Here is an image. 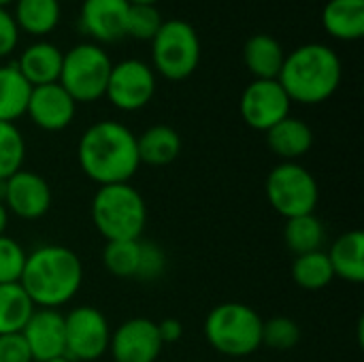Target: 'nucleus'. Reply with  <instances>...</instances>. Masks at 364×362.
<instances>
[{
	"instance_id": "nucleus-2",
	"label": "nucleus",
	"mask_w": 364,
	"mask_h": 362,
	"mask_svg": "<svg viewBox=\"0 0 364 362\" xmlns=\"http://www.w3.org/2000/svg\"><path fill=\"white\" fill-rule=\"evenodd\" d=\"M19 284L36 309H58L70 303L83 284L81 258L66 245H41L26 256Z\"/></svg>"
},
{
	"instance_id": "nucleus-38",
	"label": "nucleus",
	"mask_w": 364,
	"mask_h": 362,
	"mask_svg": "<svg viewBox=\"0 0 364 362\" xmlns=\"http://www.w3.org/2000/svg\"><path fill=\"white\" fill-rule=\"evenodd\" d=\"M128 4H156L158 0H126Z\"/></svg>"
},
{
	"instance_id": "nucleus-14",
	"label": "nucleus",
	"mask_w": 364,
	"mask_h": 362,
	"mask_svg": "<svg viewBox=\"0 0 364 362\" xmlns=\"http://www.w3.org/2000/svg\"><path fill=\"white\" fill-rule=\"evenodd\" d=\"M75 113H77V102L60 83L32 87L26 115L32 119L36 128L45 132H60L73 124Z\"/></svg>"
},
{
	"instance_id": "nucleus-26",
	"label": "nucleus",
	"mask_w": 364,
	"mask_h": 362,
	"mask_svg": "<svg viewBox=\"0 0 364 362\" xmlns=\"http://www.w3.org/2000/svg\"><path fill=\"white\" fill-rule=\"evenodd\" d=\"M284 241L294 256L320 252L326 241V228L316 213L299 215V218L286 220Z\"/></svg>"
},
{
	"instance_id": "nucleus-21",
	"label": "nucleus",
	"mask_w": 364,
	"mask_h": 362,
	"mask_svg": "<svg viewBox=\"0 0 364 362\" xmlns=\"http://www.w3.org/2000/svg\"><path fill=\"white\" fill-rule=\"evenodd\" d=\"M322 26L337 41L364 36V0H328L322 9Z\"/></svg>"
},
{
	"instance_id": "nucleus-28",
	"label": "nucleus",
	"mask_w": 364,
	"mask_h": 362,
	"mask_svg": "<svg viewBox=\"0 0 364 362\" xmlns=\"http://www.w3.org/2000/svg\"><path fill=\"white\" fill-rule=\"evenodd\" d=\"M141 262V239L136 241H107L102 250L105 269L119 280H136Z\"/></svg>"
},
{
	"instance_id": "nucleus-12",
	"label": "nucleus",
	"mask_w": 364,
	"mask_h": 362,
	"mask_svg": "<svg viewBox=\"0 0 364 362\" xmlns=\"http://www.w3.org/2000/svg\"><path fill=\"white\" fill-rule=\"evenodd\" d=\"M51 188L49 183L34 171H17L4 181V196L2 205L9 213L19 220H41L51 209Z\"/></svg>"
},
{
	"instance_id": "nucleus-8",
	"label": "nucleus",
	"mask_w": 364,
	"mask_h": 362,
	"mask_svg": "<svg viewBox=\"0 0 364 362\" xmlns=\"http://www.w3.org/2000/svg\"><path fill=\"white\" fill-rule=\"evenodd\" d=\"M264 190L269 205L284 220L316 213L320 201V188L314 173L299 162H279L273 166L267 175Z\"/></svg>"
},
{
	"instance_id": "nucleus-24",
	"label": "nucleus",
	"mask_w": 364,
	"mask_h": 362,
	"mask_svg": "<svg viewBox=\"0 0 364 362\" xmlns=\"http://www.w3.org/2000/svg\"><path fill=\"white\" fill-rule=\"evenodd\" d=\"M32 85L23 79L17 64H0V122L15 124L26 115Z\"/></svg>"
},
{
	"instance_id": "nucleus-19",
	"label": "nucleus",
	"mask_w": 364,
	"mask_h": 362,
	"mask_svg": "<svg viewBox=\"0 0 364 362\" xmlns=\"http://www.w3.org/2000/svg\"><path fill=\"white\" fill-rule=\"evenodd\" d=\"M328 262L333 267L335 277L363 284L364 282V233L363 230H348L337 237L331 245Z\"/></svg>"
},
{
	"instance_id": "nucleus-20",
	"label": "nucleus",
	"mask_w": 364,
	"mask_h": 362,
	"mask_svg": "<svg viewBox=\"0 0 364 362\" xmlns=\"http://www.w3.org/2000/svg\"><path fill=\"white\" fill-rule=\"evenodd\" d=\"M136 151H139L141 164L166 166L179 158L181 137L175 128H171L166 124H156L136 137Z\"/></svg>"
},
{
	"instance_id": "nucleus-11",
	"label": "nucleus",
	"mask_w": 364,
	"mask_h": 362,
	"mask_svg": "<svg viewBox=\"0 0 364 362\" xmlns=\"http://www.w3.org/2000/svg\"><path fill=\"white\" fill-rule=\"evenodd\" d=\"M292 100L277 79H254L241 94L239 113L243 122L260 132H267L290 115Z\"/></svg>"
},
{
	"instance_id": "nucleus-6",
	"label": "nucleus",
	"mask_w": 364,
	"mask_h": 362,
	"mask_svg": "<svg viewBox=\"0 0 364 362\" xmlns=\"http://www.w3.org/2000/svg\"><path fill=\"white\" fill-rule=\"evenodd\" d=\"M154 73L168 81H183L198 68L200 38L194 26L186 19L162 21L158 34L151 38Z\"/></svg>"
},
{
	"instance_id": "nucleus-5",
	"label": "nucleus",
	"mask_w": 364,
	"mask_h": 362,
	"mask_svg": "<svg viewBox=\"0 0 364 362\" xmlns=\"http://www.w3.org/2000/svg\"><path fill=\"white\" fill-rule=\"evenodd\" d=\"M262 324L256 309L230 301L215 305L207 314L203 331L215 352L228 358H245L262 346Z\"/></svg>"
},
{
	"instance_id": "nucleus-29",
	"label": "nucleus",
	"mask_w": 364,
	"mask_h": 362,
	"mask_svg": "<svg viewBox=\"0 0 364 362\" xmlns=\"http://www.w3.org/2000/svg\"><path fill=\"white\" fill-rule=\"evenodd\" d=\"M26 141L19 128L11 122H0V181L23 169Z\"/></svg>"
},
{
	"instance_id": "nucleus-33",
	"label": "nucleus",
	"mask_w": 364,
	"mask_h": 362,
	"mask_svg": "<svg viewBox=\"0 0 364 362\" xmlns=\"http://www.w3.org/2000/svg\"><path fill=\"white\" fill-rule=\"evenodd\" d=\"M164 271H166V256H164V252L156 243H151V241H141V262H139L136 280L154 282Z\"/></svg>"
},
{
	"instance_id": "nucleus-18",
	"label": "nucleus",
	"mask_w": 364,
	"mask_h": 362,
	"mask_svg": "<svg viewBox=\"0 0 364 362\" xmlns=\"http://www.w3.org/2000/svg\"><path fill=\"white\" fill-rule=\"evenodd\" d=\"M62 60H64V53L53 43L38 41V43L28 45L15 64H17L19 73L23 75V79L32 87H38V85L58 83L60 70H62Z\"/></svg>"
},
{
	"instance_id": "nucleus-23",
	"label": "nucleus",
	"mask_w": 364,
	"mask_h": 362,
	"mask_svg": "<svg viewBox=\"0 0 364 362\" xmlns=\"http://www.w3.org/2000/svg\"><path fill=\"white\" fill-rule=\"evenodd\" d=\"M11 15L19 30L32 36H45L55 30L62 9L60 0H15Z\"/></svg>"
},
{
	"instance_id": "nucleus-30",
	"label": "nucleus",
	"mask_w": 364,
	"mask_h": 362,
	"mask_svg": "<svg viewBox=\"0 0 364 362\" xmlns=\"http://www.w3.org/2000/svg\"><path fill=\"white\" fill-rule=\"evenodd\" d=\"M162 15L156 9V4H130L128 9V21H126V36L139 38V41H151L160 26Z\"/></svg>"
},
{
	"instance_id": "nucleus-4",
	"label": "nucleus",
	"mask_w": 364,
	"mask_h": 362,
	"mask_svg": "<svg viewBox=\"0 0 364 362\" xmlns=\"http://www.w3.org/2000/svg\"><path fill=\"white\" fill-rule=\"evenodd\" d=\"M90 215L107 241H136L147 224V205L132 183L100 186L92 198Z\"/></svg>"
},
{
	"instance_id": "nucleus-25",
	"label": "nucleus",
	"mask_w": 364,
	"mask_h": 362,
	"mask_svg": "<svg viewBox=\"0 0 364 362\" xmlns=\"http://www.w3.org/2000/svg\"><path fill=\"white\" fill-rule=\"evenodd\" d=\"M34 309L21 284H0V335L21 333Z\"/></svg>"
},
{
	"instance_id": "nucleus-37",
	"label": "nucleus",
	"mask_w": 364,
	"mask_h": 362,
	"mask_svg": "<svg viewBox=\"0 0 364 362\" xmlns=\"http://www.w3.org/2000/svg\"><path fill=\"white\" fill-rule=\"evenodd\" d=\"M6 224H9V211H6V207L2 205V201H0V235H4Z\"/></svg>"
},
{
	"instance_id": "nucleus-16",
	"label": "nucleus",
	"mask_w": 364,
	"mask_h": 362,
	"mask_svg": "<svg viewBox=\"0 0 364 362\" xmlns=\"http://www.w3.org/2000/svg\"><path fill=\"white\" fill-rule=\"evenodd\" d=\"M128 9L126 0H83L81 30L98 43H117L126 36Z\"/></svg>"
},
{
	"instance_id": "nucleus-36",
	"label": "nucleus",
	"mask_w": 364,
	"mask_h": 362,
	"mask_svg": "<svg viewBox=\"0 0 364 362\" xmlns=\"http://www.w3.org/2000/svg\"><path fill=\"white\" fill-rule=\"evenodd\" d=\"M158 326V335L162 339V344H177L183 337V324L177 318H164L160 322H156Z\"/></svg>"
},
{
	"instance_id": "nucleus-3",
	"label": "nucleus",
	"mask_w": 364,
	"mask_h": 362,
	"mask_svg": "<svg viewBox=\"0 0 364 362\" xmlns=\"http://www.w3.org/2000/svg\"><path fill=\"white\" fill-rule=\"evenodd\" d=\"M341 60L335 49L322 43H305L286 55L277 81L292 102L320 105L341 83Z\"/></svg>"
},
{
	"instance_id": "nucleus-27",
	"label": "nucleus",
	"mask_w": 364,
	"mask_h": 362,
	"mask_svg": "<svg viewBox=\"0 0 364 362\" xmlns=\"http://www.w3.org/2000/svg\"><path fill=\"white\" fill-rule=\"evenodd\" d=\"M292 280L303 290L316 292V290L326 288L335 280L333 267L328 262V254L324 250H320V252H309V254L294 256Z\"/></svg>"
},
{
	"instance_id": "nucleus-9",
	"label": "nucleus",
	"mask_w": 364,
	"mask_h": 362,
	"mask_svg": "<svg viewBox=\"0 0 364 362\" xmlns=\"http://www.w3.org/2000/svg\"><path fill=\"white\" fill-rule=\"evenodd\" d=\"M111 329L105 314L81 305L64 316V356L73 362L98 361L109 352Z\"/></svg>"
},
{
	"instance_id": "nucleus-31",
	"label": "nucleus",
	"mask_w": 364,
	"mask_h": 362,
	"mask_svg": "<svg viewBox=\"0 0 364 362\" xmlns=\"http://www.w3.org/2000/svg\"><path fill=\"white\" fill-rule=\"evenodd\" d=\"M301 341V329L292 318L277 316L262 324V346L271 350H292Z\"/></svg>"
},
{
	"instance_id": "nucleus-13",
	"label": "nucleus",
	"mask_w": 364,
	"mask_h": 362,
	"mask_svg": "<svg viewBox=\"0 0 364 362\" xmlns=\"http://www.w3.org/2000/svg\"><path fill=\"white\" fill-rule=\"evenodd\" d=\"M158 326L149 318H130L122 322L109 341V352L115 362H156L162 354Z\"/></svg>"
},
{
	"instance_id": "nucleus-34",
	"label": "nucleus",
	"mask_w": 364,
	"mask_h": 362,
	"mask_svg": "<svg viewBox=\"0 0 364 362\" xmlns=\"http://www.w3.org/2000/svg\"><path fill=\"white\" fill-rule=\"evenodd\" d=\"M0 362H34L21 333L0 335Z\"/></svg>"
},
{
	"instance_id": "nucleus-15",
	"label": "nucleus",
	"mask_w": 364,
	"mask_h": 362,
	"mask_svg": "<svg viewBox=\"0 0 364 362\" xmlns=\"http://www.w3.org/2000/svg\"><path fill=\"white\" fill-rule=\"evenodd\" d=\"M21 337L34 362L64 356V316L58 309H34Z\"/></svg>"
},
{
	"instance_id": "nucleus-35",
	"label": "nucleus",
	"mask_w": 364,
	"mask_h": 362,
	"mask_svg": "<svg viewBox=\"0 0 364 362\" xmlns=\"http://www.w3.org/2000/svg\"><path fill=\"white\" fill-rule=\"evenodd\" d=\"M19 41V28L13 15L0 6V58H6L15 51Z\"/></svg>"
},
{
	"instance_id": "nucleus-32",
	"label": "nucleus",
	"mask_w": 364,
	"mask_h": 362,
	"mask_svg": "<svg viewBox=\"0 0 364 362\" xmlns=\"http://www.w3.org/2000/svg\"><path fill=\"white\" fill-rule=\"evenodd\" d=\"M28 252L13 237L0 235V284H19Z\"/></svg>"
},
{
	"instance_id": "nucleus-39",
	"label": "nucleus",
	"mask_w": 364,
	"mask_h": 362,
	"mask_svg": "<svg viewBox=\"0 0 364 362\" xmlns=\"http://www.w3.org/2000/svg\"><path fill=\"white\" fill-rule=\"evenodd\" d=\"M45 362H73V361H68L66 356H60V358H51V361H45Z\"/></svg>"
},
{
	"instance_id": "nucleus-10",
	"label": "nucleus",
	"mask_w": 364,
	"mask_h": 362,
	"mask_svg": "<svg viewBox=\"0 0 364 362\" xmlns=\"http://www.w3.org/2000/svg\"><path fill=\"white\" fill-rule=\"evenodd\" d=\"M156 94V73L143 60L130 58L113 64L105 96L109 102L126 113L139 111L151 102Z\"/></svg>"
},
{
	"instance_id": "nucleus-40",
	"label": "nucleus",
	"mask_w": 364,
	"mask_h": 362,
	"mask_svg": "<svg viewBox=\"0 0 364 362\" xmlns=\"http://www.w3.org/2000/svg\"><path fill=\"white\" fill-rule=\"evenodd\" d=\"M11 2H15V0H0V6L6 9V4H11Z\"/></svg>"
},
{
	"instance_id": "nucleus-7",
	"label": "nucleus",
	"mask_w": 364,
	"mask_h": 362,
	"mask_svg": "<svg viewBox=\"0 0 364 362\" xmlns=\"http://www.w3.org/2000/svg\"><path fill=\"white\" fill-rule=\"evenodd\" d=\"M113 62L100 45L81 43L64 53L58 83L79 102L100 100L107 92Z\"/></svg>"
},
{
	"instance_id": "nucleus-17",
	"label": "nucleus",
	"mask_w": 364,
	"mask_h": 362,
	"mask_svg": "<svg viewBox=\"0 0 364 362\" xmlns=\"http://www.w3.org/2000/svg\"><path fill=\"white\" fill-rule=\"evenodd\" d=\"M269 149L282 158V162H296L314 147V130L307 122L288 115L267 132Z\"/></svg>"
},
{
	"instance_id": "nucleus-22",
	"label": "nucleus",
	"mask_w": 364,
	"mask_h": 362,
	"mask_svg": "<svg viewBox=\"0 0 364 362\" xmlns=\"http://www.w3.org/2000/svg\"><path fill=\"white\" fill-rule=\"evenodd\" d=\"M286 51L271 34H254L245 41L243 62L254 79H277L284 66Z\"/></svg>"
},
{
	"instance_id": "nucleus-1",
	"label": "nucleus",
	"mask_w": 364,
	"mask_h": 362,
	"mask_svg": "<svg viewBox=\"0 0 364 362\" xmlns=\"http://www.w3.org/2000/svg\"><path fill=\"white\" fill-rule=\"evenodd\" d=\"M77 160L83 175L98 183V188L130 183L141 166L136 134L122 122L100 119L81 134Z\"/></svg>"
}]
</instances>
